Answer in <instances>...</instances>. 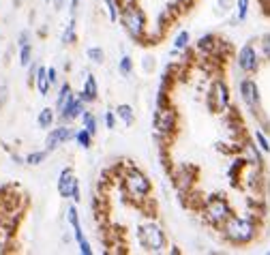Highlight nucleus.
Segmentation results:
<instances>
[{
  "label": "nucleus",
  "instance_id": "obj_1",
  "mask_svg": "<svg viewBox=\"0 0 270 255\" xmlns=\"http://www.w3.org/2000/svg\"><path fill=\"white\" fill-rule=\"evenodd\" d=\"M257 227L253 223V219L247 217H236V214H229L227 219L223 221V236L234 245H247L255 238Z\"/></svg>",
  "mask_w": 270,
  "mask_h": 255
},
{
  "label": "nucleus",
  "instance_id": "obj_2",
  "mask_svg": "<svg viewBox=\"0 0 270 255\" xmlns=\"http://www.w3.org/2000/svg\"><path fill=\"white\" fill-rule=\"evenodd\" d=\"M120 22H122L125 30L133 39H141V37H144V32H146V15H144V11H141L137 4L129 2L125 9H122Z\"/></svg>",
  "mask_w": 270,
  "mask_h": 255
},
{
  "label": "nucleus",
  "instance_id": "obj_3",
  "mask_svg": "<svg viewBox=\"0 0 270 255\" xmlns=\"http://www.w3.org/2000/svg\"><path fill=\"white\" fill-rule=\"evenodd\" d=\"M122 185H125V191L129 198H133V200H144L150 195V180L146 178L144 174L139 172V169H131L127 176H125V180H122Z\"/></svg>",
  "mask_w": 270,
  "mask_h": 255
},
{
  "label": "nucleus",
  "instance_id": "obj_4",
  "mask_svg": "<svg viewBox=\"0 0 270 255\" xmlns=\"http://www.w3.org/2000/svg\"><path fill=\"white\" fill-rule=\"evenodd\" d=\"M137 238H139V245L144 247V249L152 251V253H159V251L165 249V234L157 223L141 225L139 232H137Z\"/></svg>",
  "mask_w": 270,
  "mask_h": 255
},
{
  "label": "nucleus",
  "instance_id": "obj_5",
  "mask_svg": "<svg viewBox=\"0 0 270 255\" xmlns=\"http://www.w3.org/2000/svg\"><path fill=\"white\" fill-rule=\"evenodd\" d=\"M58 193H60V198H71L73 202H80V182L73 176V169L71 167H64L60 176H58Z\"/></svg>",
  "mask_w": 270,
  "mask_h": 255
},
{
  "label": "nucleus",
  "instance_id": "obj_6",
  "mask_svg": "<svg viewBox=\"0 0 270 255\" xmlns=\"http://www.w3.org/2000/svg\"><path fill=\"white\" fill-rule=\"evenodd\" d=\"M229 214H231V208H229L225 198H219V195L208 198V202H206V217H208L215 225H221Z\"/></svg>",
  "mask_w": 270,
  "mask_h": 255
},
{
  "label": "nucleus",
  "instance_id": "obj_7",
  "mask_svg": "<svg viewBox=\"0 0 270 255\" xmlns=\"http://www.w3.org/2000/svg\"><path fill=\"white\" fill-rule=\"evenodd\" d=\"M238 67L244 73H255L257 67H260V56H257V51L251 43L242 45V50L238 51Z\"/></svg>",
  "mask_w": 270,
  "mask_h": 255
},
{
  "label": "nucleus",
  "instance_id": "obj_8",
  "mask_svg": "<svg viewBox=\"0 0 270 255\" xmlns=\"http://www.w3.org/2000/svg\"><path fill=\"white\" fill-rule=\"evenodd\" d=\"M240 95H242V101L247 103L249 109H255L260 107V88H257L255 80H251V77H244L240 82Z\"/></svg>",
  "mask_w": 270,
  "mask_h": 255
},
{
  "label": "nucleus",
  "instance_id": "obj_9",
  "mask_svg": "<svg viewBox=\"0 0 270 255\" xmlns=\"http://www.w3.org/2000/svg\"><path fill=\"white\" fill-rule=\"evenodd\" d=\"M75 133L71 131V127H58V129H51L49 131V135H47V140H45V150L47 153H51V150H56L60 144L64 142H69V140H73Z\"/></svg>",
  "mask_w": 270,
  "mask_h": 255
},
{
  "label": "nucleus",
  "instance_id": "obj_10",
  "mask_svg": "<svg viewBox=\"0 0 270 255\" xmlns=\"http://www.w3.org/2000/svg\"><path fill=\"white\" fill-rule=\"evenodd\" d=\"M154 127L159 129V133H172L174 127H176V114H174V109H159L157 114H154Z\"/></svg>",
  "mask_w": 270,
  "mask_h": 255
},
{
  "label": "nucleus",
  "instance_id": "obj_11",
  "mask_svg": "<svg viewBox=\"0 0 270 255\" xmlns=\"http://www.w3.org/2000/svg\"><path fill=\"white\" fill-rule=\"evenodd\" d=\"M210 99L215 101V107L219 109V112L229 105V90H227V84H225L223 80H217L215 84H212Z\"/></svg>",
  "mask_w": 270,
  "mask_h": 255
},
{
  "label": "nucleus",
  "instance_id": "obj_12",
  "mask_svg": "<svg viewBox=\"0 0 270 255\" xmlns=\"http://www.w3.org/2000/svg\"><path fill=\"white\" fill-rule=\"evenodd\" d=\"M84 114V101L80 99V97H73L67 105L62 107V112H58V116H60V120L64 122H71V120H75V118H80V116Z\"/></svg>",
  "mask_w": 270,
  "mask_h": 255
},
{
  "label": "nucleus",
  "instance_id": "obj_13",
  "mask_svg": "<svg viewBox=\"0 0 270 255\" xmlns=\"http://www.w3.org/2000/svg\"><path fill=\"white\" fill-rule=\"evenodd\" d=\"M96 95H99V88H96V80H94V75H88L86 82H84L82 93H80V99H82L84 103H92V101H96Z\"/></svg>",
  "mask_w": 270,
  "mask_h": 255
},
{
  "label": "nucleus",
  "instance_id": "obj_14",
  "mask_svg": "<svg viewBox=\"0 0 270 255\" xmlns=\"http://www.w3.org/2000/svg\"><path fill=\"white\" fill-rule=\"evenodd\" d=\"M67 221L71 223V227H73L75 240H77V243H82V240H84V234H82V225H80V217H77L75 206H69V208H67Z\"/></svg>",
  "mask_w": 270,
  "mask_h": 255
},
{
  "label": "nucleus",
  "instance_id": "obj_15",
  "mask_svg": "<svg viewBox=\"0 0 270 255\" xmlns=\"http://www.w3.org/2000/svg\"><path fill=\"white\" fill-rule=\"evenodd\" d=\"M35 77H37V88H39V93H41L43 97H47L49 95V77H47V69L45 67H39L37 69V73H35Z\"/></svg>",
  "mask_w": 270,
  "mask_h": 255
},
{
  "label": "nucleus",
  "instance_id": "obj_16",
  "mask_svg": "<svg viewBox=\"0 0 270 255\" xmlns=\"http://www.w3.org/2000/svg\"><path fill=\"white\" fill-rule=\"evenodd\" d=\"M118 118L125 122L127 127H131L133 125V120H135V114H133V107L129 105V103H120L118 107H116V112H114Z\"/></svg>",
  "mask_w": 270,
  "mask_h": 255
},
{
  "label": "nucleus",
  "instance_id": "obj_17",
  "mask_svg": "<svg viewBox=\"0 0 270 255\" xmlns=\"http://www.w3.org/2000/svg\"><path fill=\"white\" fill-rule=\"evenodd\" d=\"M71 99H73V90H71L69 84H62L60 93H58V101H56V109H58V112H62V107L67 105Z\"/></svg>",
  "mask_w": 270,
  "mask_h": 255
},
{
  "label": "nucleus",
  "instance_id": "obj_18",
  "mask_svg": "<svg viewBox=\"0 0 270 255\" xmlns=\"http://www.w3.org/2000/svg\"><path fill=\"white\" fill-rule=\"evenodd\" d=\"M37 122H39V127H41V129H49L51 125H54V109H49V107L41 109V112H39Z\"/></svg>",
  "mask_w": 270,
  "mask_h": 255
},
{
  "label": "nucleus",
  "instance_id": "obj_19",
  "mask_svg": "<svg viewBox=\"0 0 270 255\" xmlns=\"http://www.w3.org/2000/svg\"><path fill=\"white\" fill-rule=\"evenodd\" d=\"M75 39H77V37H75V19H73V15H71L67 28H64V32H62V43H64V45H73Z\"/></svg>",
  "mask_w": 270,
  "mask_h": 255
},
{
  "label": "nucleus",
  "instance_id": "obj_20",
  "mask_svg": "<svg viewBox=\"0 0 270 255\" xmlns=\"http://www.w3.org/2000/svg\"><path fill=\"white\" fill-rule=\"evenodd\" d=\"M75 142L80 144L82 148H90V146H92V135H90L88 131L82 127V129H80V131H77V133H75Z\"/></svg>",
  "mask_w": 270,
  "mask_h": 255
},
{
  "label": "nucleus",
  "instance_id": "obj_21",
  "mask_svg": "<svg viewBox=\"0 0 270 255\" xmlns=\"http://www.w3.org/2000/svg\"><path fill=\"white\" fill-rule=\"evenodd\" d=\"M80 118H82V122H84V129H86L90 135H94V133H96V118H94V116L90 114V112H84Z\"/></svg>",
  "mask_w": 270,
  "mask_h": 255
},
{
  "label": "nucleus",
  "instance_id": "obj_22",
  "mask_svg": "<svg viewBox=\"0 0 270 255\" xmlns=\"http://www.w3.org/2000/svg\"><path fill=\"white\" fill-rule=\"evenodd\" d=\"M30 58H32V45L30 43L19 45V62H22V67H28Z\"/></svg>",
  "mask_w": 270,
  "mask_h": 255
},
{
  "label": "nucleus",
  "instance_id": "obj_23",
  "mask_svg": "<svg viewBox=\"0 0 270 255\" xmlns=\"http://www.w3.org/2000/svg\"><path fill=\"white\" fill-rule=\"evenodd\" d=\"M86 56H88L94 64H101L103 60H105V51H103L101 48H88V50H86Z\"/></svg>",
  "mask_w": 270,
  "mask_h": 255
},
{
  "label": "nucleus",
  "instance_id": "obj_24",
  "mask_svg": "<svg viewBox=\"0 0 270 255\" xmlns=\"http://www.w3.org/2000/svg\"><path fill=\"white\" fill-rule=\"evenodd\" d=\"M189 41H191L189 32L182 30V32H178V37H176V39H174V48H176V50H184L186 45H189Z\"/></svg>",
  "mask_w": 270,
  "mask_h": 255
},
{
  "label": "nucleus",
  "instance_id": "obj_25",
  "mask_svg": "<svg viewBox=\"0 0 270 255\" xmlns=\"http://www.w3.org/2000/svg\"><path fill=\"white\" fill-rule=\"evenodd\" d=\"M255 142H257L260 153H270V142L266 140V135H264L262 131H255Z\"/></svg>",
  "mask_w": 270,
  "mask_h": 255
},
{
  "label": "nucleus",
  "instance_id": "obj_26",
  "mask_svg": "<svg viewBox=\"0 0 270 255\" xmlns=\"http://www.w3.org/2000/svg\"><path fill=\"white\" fill-rule=\"evenodd\" d=\"M45 156H47V150H41V153H30L26 156V163L28 165H39V163L45 161Z\"/></svg>",
  "mask_w": 270,
  "mask_h": 255
},
{
  "label": "nucleus",
  "instance_id": "obj_27",
  "mask_svg": "<svg viewBox=\"0 0 270 255\" xmlns=\"http://www.w3.org/2000/svg\"><path fill=\"white\" fill-rule=\"evenodd\" d=\"M236 15H238V22H244V19H247V15H249V0H238Z\"/></svg>",
  "mask_w": 270,
  "mask_h": 255
},
{
  "label": "nucleus",
  "instance_id": "obj_28",
  "mask_svg": "<svg viewBox=\"0 0 270 255\" xmlns=\"http://www.w3.org/2000/svg\"><path fill=\"white\" fill-rule=\"evenodd\" d=\"M107 6V15H109V22H116L118 19V4L114 2V0H103Z\"/></svg>",
  "mask_w": 270,
  "mask_h": 255
},
{
  "label": "nucleus",
  "instance_id": "obj_29",
  "mask_svg": "<svg viewBox=\"0 0 270 255\" xmlns=\"http://www.w3.org/2000/svg\"><path fill=\"white\" fill-rule=\"evenodd\" d=\"M118 69H120V73H122V75H129V73H131V69H133V60H131L129 56H122V58H120Z\"/></svg>",
  "mask_w": 270,
  "mask_h": 255
},
{
  "label": "nucleus",
  "instance_id": "obj_30",
  "mask_svg": "<svg viewBox=\"0 0 270 255\" xmlns=\"http://www.w3.org/2000/svg\"><path fill=\"white\" fill-rule=\"evenodd\" d=\"M262 56L264 60H270V35L262 37Z\"/></svg>",
  "mask_w": 270,
  "mask_h": 255
},
{
  "label": "nucleus",
  "instance_id": "obj_31",
  "mask_svg": "<svg viewBox=\"0 0 270 255\" xmlns=\"http://www.w3.org/2000/svg\"><path fill=\"white\" fill-rule=\"evenodd\" d=\"M77 245H80V253H82V255H92V249H90V245H88L86 238H84L82 243H77Z\"/></svg>",
  "mask_w": 270,
  "mask_h": 255
},
{
  "label": "nucleus",
  "instance_id": "obj_32",
  "mask_svg": "<svg viewBox=\"0 0 270 255\" xmlns=\"http://www.w3.org/2000/svg\"><path fill=\"white\" fill-rule=\"evenodd\" d=\"M210 41H212V35H206L199 39V50H208L210 48Z\"/></svg>",
  "mask_w": 270,
  "mask_h": 255
},
{
  "label": "nucleus",
  "instance_id": "obj_33",
  "mask_svg": "<svg viewBox=\"0 0 270 255\" xmlns=\"http://www.w3.org/2000/svg\"><path fill=\"white\" fill-rule=\"evenodd\" d=\"M114 112H105V125H107V129H114V125H116V118H114Z\"/></svg>",
  "mask_w": 270,
  "mask_h": 255
},
{
  "label": "nucleus",
  "instance_id": "obj_34",
  "mask_svg": "<svg viewBox=\"0 0 270 255\" xmlns=\"http://www.w3.org/2000/svg\"><path fill=\"white\" fill-rule=\"evenodd\" d=\"M47 77H49V84L54 86V84H56V69H54V67L47 69Z\"/></svg>",
  "mask_w": 270,
  "mask_h": 255
},
{
  "label": "nucleus",
  "instance_id": "obj_35",
  "mask_svg": "<svg viewBox=\"0 0 270 255\" xmlns=\"http://www.w3.org/2000/svg\"><path fill=\"white\" fill-rule=\"evenodd\" d=\"M51 4H54L56 9H62V6H64V0H51Z\"/></svg>",
  "mask_w": 270,
  "mask_h": 255
},
{
  "label": "nucleus",
  "instance_id": "obj_36",
  "mask_svg": "<svg viewBox=\"0 0 270 255\" xmlns=\"http://www.w3.org/2000/svg\"><path fill=\"white\" fill-rule=\"evenodd\" d=\"M77 4H80V0H71V15H73V13H75Z\"/></svg>",
  "mask_w": 270,
  "mask_h": 255
}]
</instances>
